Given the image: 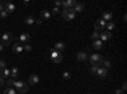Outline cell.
Returning a JSON list of instances; mask_svg holds the SVG:
<instances>
[{
    "instance_id": "obj_1",
    "label": "cell",
    "mask_w": 127,
    "mask_h": 94,
    "mask_svg": "<svg viewBox=\"0 0 127 94\" xmlns=\"http://www.w3.org/2000/svg\"><path fill=\"white\" fill-rule=\"evenodd\" d=\"M0 41H1V43L4 47L5 46H9L10 43H12V41H13V36H12V33L10 32H4L3 34H1V37H0Z\"/></svg>"
},
{
    "instance_id": "obj_2",
    "label": "cell",
    "mask_w": 127,
    "mask_h": 94,
    "mask_svg": "<svg viewBox=\"0 0 127 94\" xmlns=\"http://www.w3.org/2000/svg\"><path fill=\"white\" fill-rule=\"evenodd\" d=\"M102 61H103V57H102L99 54H93V55L89 57V62H90L93 66H98V67H100Z\"/></svg>"
},
{
    "instance_id": "obj_3",
    "label": "cell",
    "mask_w": 127,
    "mask_h": 94,
    "mask_svg": "<svg viewBox=\"0 0 127 94\" xmlns=\"http://www.w3.org/2000/svg\"><path fill=\"white\" fill-rule=\"evenodd\" d=\"M75 12H74V9H64L62 10V17L65 20H72L75 18Z\"/></svg>"
},
{
    "instance_id": "obj_4",
    "label": "cell",
    "mask_w": 127,
    "mask_h": 94,
    "mask_svg": "<svg viewBox=\"0 0 127 94\" xmlns=\"http://www.w3.org/2000/svg\"><path fill=\"white\" fill-rule=\"evenodd\" d=\"M105 24H107V22H104L103 19H98L97 22L94 23V28L97 32H99V31H104L105 29Z\"/></svg>"
},
{
    "instance_id": "obj_5",
    "label": "cell",
    "mask_w": 127,
    "mask_h": 94,
    "mask_svg": "<svg viewBox=\"0 0 127 94\" xmlns=\"http://www.w3.org/2000/svg\"><path fill=\"white\" fill-rule=\"evenodd\" d=\"M112 38V33L108 32V31H102V32L99 33V39L102 41V42H105V41H109Z\"/></svg>"
},
{
    "instance_id": "obj_6",
    "label": "cell",
    "mask_w": 127,
    "mask_h": 94,
    "mask_svg": "<svg viewBox=\"0 0 127 94\" xmlns=\"http://www.w3.org/2000/svg\"><path fill=\"white\" fill-rule=\"evenodd\" d=\"M3 3H4V10H5L8 14L13 13L14 10H15V5L13 3H10V1H3Z\"/></svg>"
},
{
    "instance_id": "obj_7",
    "label": "cell",
    "mask_w": 127,
    "mask_h": 94,
    "mask_svg": "<svg viewBox=\"0 0 127 94\" xmlns=\"http://www.w3.org/2000/svg\"><path fill=\"white\" fill-rule=\"evenodd\" d=\"M61 5H64L65 9H72L74 6L76 5V1L75 0H65V1H62Z\"/></svg>"
},
{
    "instance_id": "obj_8",
    "label": "cell",
    "mask_w": 127,
    "mask_h": 94,
    "mask_svg": "<svg viewBox=\"0 0 127 94\" xmlns=\"http://www.w3.org/2000/svg\"><path fill=\"white\" fill-rule=\"evenodd\" d=\"M38 81H39L38 75H37V74H32V75L29 76V79H28V85H36Z\"/></svg>"
},
{
    "instance_id": "obj_9",
    "label": "cell",
    "mask_w": 127,
    "mask_h": 94,
    "mask_svg": "<svg viewBox=\"0 0 127 94\" xmlns=\"http://www.w3.org/2000/svg\"><path fill=\"white\" fill-rule=\"evenodd\" d=\"M95 74H97L99 78H105V76H107V74H108V70L104 69V67H98V70H97Z\"/></svg>"
},
{
    "instance_id": "obj_10",
    "label": "cell",
    "mask_w": 127,
    "mask_h": 94,
    "mask_svg": "<svg viewBox=\"0 0 127 94\" xmlns=\"http://www.w3.org/2000/svg\"><path fill=\"white\" fill-rule=\"evenodd\" d=\"M76 59H78V61H80V62H84V61H87V60H88V55H87L84 51H81V52H78Z\"/></svg>"
},
{
    "instance_id": "obj_11",
    "label": "cell",
    "mask_w": 127,
    "mask_h": 94,
    "mask_svg": "<svg viewBox=\"0 0 127 94\" xmlns=\"http://www.w3.org/2000/svg\"><path fill=\"white\" fill-rule=\"evenodd\" d=\"M93 48H94V50H97V51L102 50V48H103V42H102L100 39H95V41H93Z\"/></svg>"
},
{
    "instance_id": "obj_12",
    "label": "cell",
    "mask_w": 127,
    "mask_h": 94,
    "mask_svg": "<svg viewBox=\"0 0 127 94\" xmlns=\"http://www.w3.org/2000/svg\"><path fill=\"white\" fill-rule=\"evenodd\" d=\"M10 76V70L4 67V69H0V78H9Z\"/></svg>"
},
{
    "instance_id": "obj_13",
    "label": "cell",
    "mask_w": 127,
    "mask_h": 94,
    "mask_svg": "<svg viewBox=\"0 0 127 94\" xmlns=\"http://www.w3.org/2000/svg\"><path fill=\"white\" fill-rule=\"evenodd\" d=\"M102 19L104 20V22H107V23H108V22H112V13H111V12H104Z\"/></svg>"
},
{
    "instance_id": "obj_14",
    "label": "cell",
    "mask_w": 127,
    "mask_h": 94,
    "mask_svg": "<svg viewBox=\"0 0 127 94\" xmlns=\"http://www.w3.org/2000/svg\"><path fill=\"white\" fill-rule=\"evenodd\" d=\"M28 41H29V34L28 33H22V34L19 36V42L28 43Z\"/></svg>"
},
{
    "instance_id": "obj_15",
    "label": "cell",
    "mask_w": 127,
    "mask_h": 94,
    "mask_svg": "<svg viewBox=\"0 0 127 94\" xmlns=\"http://www.w3.org/2000/svg\"><path fill=\"white\" fill-rule=\"evenodd\" d=\"M65 47H66V46H65V43H64V42H60V41L55 43V50H56V51H59V52L64 51V50H65Z\"/></svg>"
},
{
    "instance_id": "obj_16",
    "label": "cell",
    "mask_w": 127,
    "mask_h": 94,
    "mask_svg": "<svg viewBox=\"0 0 127 94\" xmlns=\"http://www.w3.org/2000/svg\"><path fill=\"white\" fill-rule=\"evenodd\" d=\"M72 9H74V12H75V13H80V12L84 10V4L83 3H76V5L74 6Z\"/></svg>"
},
{
    "instance_id": "obj_17",
    "label": "cell",
    "mask_w": 127,
    "mask_h": 94,
    "mask_svg": "<svg viewBox=\"0 0 127 94\" xmlns=\"http://www.w3.org/2000/svg\"><path fill=\"white\" fill-rule=\"evenodd\" d=\"M13 51L15 52V54H19V52H22V51H23V46L17 42V43L13 45Z\"/></svg>"
},
{
    "instance_id": "obj_18",
    "label": "cell",
    "mask_w": 127,
    "mask_h": 94,
    "mask_svg": "<svg viewBox=\"0 0 127 94\" xmlns=\"http://www.w3.org/2000/svg\"><path fill=\"white\" fill-rule=\"evenodd\" d=\"M50 18H51L50 10H42L41 12V19H50Z\"/></svg>"
},
{
    "instance_id": "obj_19",
    "label": "cell",
    "mask_w": 127,
    "mask_h": 94,
    "mask_svg": "<svg viewBox=\"0 0 127 94\" xmlns=\"http://www.w3.org/2000/svg\"><path fill=\"white\" fill-rule=\"evenodd\" d=\"M36 22V19L32 17V15H29V17H27L26 18V20H24V24H27V26H31V24H33Z\"/></svg>"
},
{
    "instance_id": "obj_20",
    "label": "cell",
    "mask_w": 127,
    "mask_h": 94,
    "mask_svg": "<svg viewBox=\"0 0 127 94\" xmlns=\"http://www.w3.org/2000/svg\"><path fill=\"white\" fill-rule=\"evenodd\" d=\"M116 28V24L113 23V22H108L107 24H105V29L108 31V32H111V31H113Z\"/></svg>"
},
{
    "instance_id": "obj_21",
    "label": "cell",
    "mask_w": 127,
    "mask_h": 94,
    "mask_svg": "<svg viewBox=\"0 0 127 94\" xmlns=\"http://www.w3.org/2000/svg\"><path fill=\"white\" fill-rule=\"evenodd\" d=\"M100 65H103L104 69H107V70H108V69L111 67L112 64H111V61H109V60H104V59H103V61H102V64H100Z\"/></svg>"
},
{
    "instance_id": "obj_22",
    "label": "cell",
    "mask_w": 127,
    "mask_h": 94,
    "mask_svg": "<svg viewBox=\"0 0 127 94\" xmlns=\"http://www.w3.org/2000/svg\"><path fill=\"white\" fill-rule=\"evenodd\" d=\"M10 76H12L13 79L18 76V69L17 67H13L12 70H10Z\"/></svg>"
},
{
    "instance_id": "obj_23",
    "label": "cell",
    "mask_w": 127,
    "mask_h": 94,
    "mask_svg": "<svg viewBox=\"0 0 127 94\" xmlns=\"http://www.w3.org/2000/svg\"><path fill=\"white\" fill-rule=\"evenodd\" d=\"M18 92H19L20 94H26V93H28V84H24V85L20 88Z\"/></svg>"
},
{
    "instance_id": "obj_24",
    "label": "cell",
    "mask_w": 127,
    "mask_h": 94,
    "mask_svg": "<svg viewBox=\"0 0 127 94\" xmlns=\"http://www.w3.org/2000/svg\"><path fill=\"white\" fill-rule=\"evenodd\" d=\"M4 94H17V90L12 87V88H6L5 89V92H4Z\"/></svg>"
},
{
    "instance_id": "obj_25",
    "label": "cell",
    "mask_w": 127,
    "mask_h": 94,
    "mask_svg": "<svg viewBox=\"0 0 127 94\" xmlns=\"http://www.w3.org/2000/svg\"><path fill=\"white\" fill-rule=\"evenodd\" d=\"M24 84H26L24 81H14V85H13V87H15V88H17V89L19 90V89L22 88V87H23Z\"/></svg>"
},
{
    "instance_id": "obj_26",
    "label": "cell",
    "mask_w": 127,
    "mask_h": 94,
    "mask_svg": "<svg viewBox=\"0 0 127 94\" xmlns=\"http://www.w3.org/2000/svg\"><path fill=\"white\" fill-rule=\"evenodd\" d=\"M14 79L13 78H8V80H6V85H8V88H12L13 85H14Z\"/></svg>"
},
{
    "instance_id": "obj_27",
    "label": "cell",
    "mask_w": 127,
    "mask_h": 94,
    "mask_svg": "<svg viewBox=\"0 0 127 94\" xmlns=\"http://www.w3.org/2000/svg\"><path fill=\"white\" fill-rule=\"evenodd\" d=\"M90 38H92L93 41H95V39H99V32H97V31H94V32L90 34Z\"/></svg>"
},
{
    "instance_id": "obj_28",
    "label": "cell",
    "mask_w": 127,
    "mask_h": 94,
    "mask_svg": "<svg viewBox=\"0 0 127 94\" xmlns=\"http://www.w3.org/2000/svg\"><path fill=\"white\" fill-rule=\"evenodd\" d=\"M50 13H51V15H52V14H54V15H56V14H59V8H56V6H55V8H52Z\"/></svg>"
},
{
    "instance_id": "obj_29",
    "label": "cell",
    "mask_w": 127,
    "mask_h": 94,
    "mask_svg": "<svg viewBox=\"0 0 127 94\" xmlns=\"http://www.w3.org/2000/svg\"><path fill=\"white\" fill-rule=\"evenodd\" d=\"M6 17H8V13L5 12V10H1V12H0V18L4 19V18H6Z\"/></svg>"
},
{
    "instance_id": "obj_30",
    "label": "cell",
    "mask_w": 127,
    "mask_h": 94,
    "mask_svg": "<svg viewBox=\"0 0 127 94\" xmlns=\"http://www.w3.org/2000/svg\"><path fill=\"white\" fill-rule=\"evenodd\" d=\"M70 78H71V74H70L69 71H65V72H64V79H70Z\"/></svg>"
},
{
    "instance_id": "obj_31",
    "label": "cell",
    "mask_w": 127,
    "mask_h": 94,
    "mask_svg": "<svg viewBox=\"0 0 127 94\" xmlns=\"http://www.w3.org/2000/svg\"><path fill=\"white\" fill-rule=\"evenodd\" d=\"M23 50H24V51H27V52H28V51H31V50H32V46H31V45H29V43H26V46H24V47H23Z\"/></svg>"
},
{
    "instance_id": "obj_32",
    "label": "cell",
    "mask_w": 127,
    "mask_h": 94,
    "mask_svg": "<svg viewBox=\"0 0 127 94\" xmlns=\"http://www.w3.org/2000/svg\"><path fill=\"white\" fill-rule=\"evenodd\" d=\"M97 70H98V66H92V67H90V72H92V74H95V72H97Z\"/></svg>"
},
{
    "instance_id": "obj_33",
    "label": "cell",
    "mask_w": 127,
    "mask_h": 94,
    "mask_svg": "<svg viewBox=\"0 0 127 94\" xmlns=\"http://www.w3.org/2000/svg\"><path fill=\"white\" fill-rule=\"evenodd\" d=\"M4 67H5V61L0 60V69H4Z\"/></svg>"
},
{
    "instance_id": "obj_34",
    "label": "cell",
    "mask_w": 127,
    "mask_h": 94,
    "mask_svg": "<svg viewBox=\"0 0 127 94\" xmlns=\"http://www.w3.org/2000/svg\"><path fill=\"white\" fill-rule=\"evenodd\" d=\"M114 94H123V90L122 89H116L114 90Z\"/></svg>"
},
{
    "instance_id": "obj_35",
    "label": "cell",
    "mask_w": 127,
    "mask_h": 94,
    "mask_svg": "<svg viewBox=\"0 0 127 94\" xmlns=\"http://www.w3.org/2000/svg\"><path fill=\"white\" fill-rule=\"evenodd\" d=\"M61 4H62V1H60V0H56V1H55V5H56V8H57V6H60Z\"/></svg>"
},
{
    "instance_id": "obj_36",
    "label": "cell",
    "mask_w": 127,
    "mask_h": 94,
    "mask_svg": "<svg viewBox=\"0 0 127 94\" xmlns=\"http://www.w3.org/2000/svg\"><path fill=\"white\" fill-rule=\"evenodd\" d=\"M5 84V81H4V79L3 78H0V87H3Z\"/></svg>"
},
{
    "instance_id": "obj_37",
    "label": "cell",
    "mask_w": 127,
    "mask_h": 94,
    "mask_svg": "<svg viewBox=\"0 0 127 94\" xmlns=\"http://www.w3.org/2000/svg\"><path fill=\"white\" fill-rule=\"evenodd\" d=\"M1 10H4V3L0 1V12H1Z\"/></svg>"
},
{
    "instance_id": "obj_38",
    "label": "cell",
    "mask_w": 127,
    "mask_h": 94,
    "mask_svg": "<svg viewBox=\"0 0 127 94\" xmlns=\"http://www.w3.org/2000/svg\"><path fill=\"white\" fill-rule=\"evenodd\" d=\"M34 23H37V24H42V19H36V22Z\"/></svg>"
},
{
    "instance_id": "obj_39",
    "label": "cell",
    "mask_w": 127,
    "mask_h": 94,
    "mask_svg": "<svg viewBox=\"0 0 127 94\" xmlns=\"http://www.w3.org/2000/svg\"><path fill=\"white\" fill-rule=\"evenodd\" d=\"M122 90H123V92L126 90V81H123V84H122Z\"/></svg>"
},
{
    "instance_id": "obj_40",
    "label": "cell",
    "mask_w": 127,
    "mask_h": 94,
    "mask_svg": "<svg viewBox=\"0 0 127 94\" xmlns=\"http://www.w3.org/2000/svg\"><path fill=\"white\" fill-rule=\"evenodd\" d=\"M3 48H4V46H3L1 43H0V52H1V51H3Z\"/></svg>"
},
{
    "instance_id": "obj_41",
    "label": "cell",
    "mask_w": 127,
    "mask_h": 94,
    "mask_svg": "<svg viewBox=\"0 0 127 94\" xmlns=\"http://www.w3.org/2000/svg\"><path fill=\"white\" fill-rule=\"evenodd\" d=\"M18 94H20V93H18Z\"/></svg>"
}]
</instances>
